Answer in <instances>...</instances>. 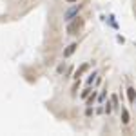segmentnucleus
<instances>
[{
	"mask_svg": "<svg viewBox=\"0 0 136 136\" xmlns=\"http://www.w3.org/2000/svg\"><path fill=\"white\" fill-rule=\"evenodd\" d=\"M129 120H131V116H129V111L127 109H122V123H129Z\"/></svg>",
	"mask_w": 136,
	"mask_h": 136,
	"instance_id": "nucleus-6",
	"label": "nucleus"
},
{
	"mask_svg": "<svg viewBox=\"0 0 136 136\" xmlns=\"http://www.w3.org/2000/svg\"><path fill=\"white\" fill-rule=\"evenodd\" d=\"M111 103H112V109H118V107H120V102H118V96H116V94L111 96Z\"/></svg>",
	"mask_w": 136,
	"mask_h": 136,
	"instance_id": "nucleus-8",
	"label": "nucleus"
},
{
	"mask_svg": "<svg viewBox=\"0 0 136 136\" xmlns=\"http://www.w3.org/2000/svg\"><path fill=\"white\" fill-rule=\"evenodd\" d=\"M85 100H87V105H93L96 100H98V94L94 93V91H93V94H89L87 98H85Z\"/></svg>",
	"mask_w": 136,
	"mask_h": 136,
	"instance_id": "nucleus-7",
	"label": "nucleus"
},
{
	"mask_svg": "<svg viewBox=\"0 0 136 136\" xmlns=\"http://www.w3.org/2000/svg\"><path fill=\"white\" fill-rule=\"evenodd\" d=\"M116 40H118V42H120V44H123V42H125V40H123V36H120V35H118V36H116Z\"/></svg>",
	"mask_w": 136,
	"mask_h": 136,
	"instance_id": "nucleus-12",
	"label": "nucleus"
},
{
	"mask_svg": "<svg viewBox=\"0 0 136 136\" xmlns=\"http://www.w3.org/2000/svg\"><path fill=\"white\" fill-rule=\"evenodd\" d=\"M96 76H98L96 73H93V74H91V76L87 78V85H91V84H93V82H96Z\"/></svg>",
	"mask_w": 136,
	"mask_h": 136,
	"instance_id": "nucleus-10",
	"label": "nucleus"
},
{
	"mask_svg": "<svg viewBox=\"0 0 136 136\" xmlns=\"http://www.w3.org/2000/svg\"><path fill=\"white\" fill-rule=\"evenodd\" d=\"M91 91H93V89H91V85H89L85 91H82V94H80V96H82V98H87V96L91 94Z\"/></svg>",
	"mask_w": 136,
	"mask_h": 136,
	"instance_id": "nucleus-11",
	"label": "nucleus"
},
{
	"mask_svg": "<svg viewBox=\"0 0 136 136\" xmlns=\"http://www.w3.org/2000/svg\"><path fill=\"white\" fill-rule=\"evenodd\" d=\"M127 98H129V102H131V103H134V100H136V91H134L132 87L127 89Z\"/></svg>",
	"mask_w": 136,
	"mask_h": 136,
	"instance_id": "nucleus-5",
	"label": "nucleus"
},
{
	"mask_svg": "<svg viewBox=\"0 0 136 136\" xmlns=\"http://www.w3.org/2000/svg\"><path fill=\"white\" fill-rule=\"evenodd\" d=\"M111 111H112V103H111V102L107 100V102H105V103H103V112H107V114H109V112H111Z\"/></svg>",
	"mask_w": 136,
	"mask_h": 136,
	"instance_id": "nucleus-9",
	"label": "nucleus"
},
{
	"mask_svg": "<svg viewBox=\"0 0 136 136\" xmlns=\"http://www.w3.org/2000/svg\"><path fill=\"white\" fill-rule=\"evenodd\" d=\"M82 26H84V22H82L80 18H73L69 22V26H67V33H69V35H78Z\"/></svg>",
	"mask_w": 136,
	"mask_h": 136,
	"instance_id": "nucleus-2",
	"label": "nucleus"
},
{
	"mask_svg": "<svg viewBox=\"0 0 136 136\" xmlns=\"http://www.w3.org/2000/svg\"><path fill=\"white\" fill-rule=\"evenodd\" d=\"M76 47H78V44H71V45H69V47H67V49L64 51V56H65V58H69V56L73 55V53H74V51H76Z\"/></svg>",
	"mask_w": 136,
	"mask_h": 136,
	"instance_id": "nucleus-3",
	"label": "nucleus"
},
{
	"mask_svg": "<svg viewBox=\"0 0 136 136\" xmlns=\"http://www.w3.org/2000/svg\"><path fill=\"white\" fill-rule=\"evenodd\" d=\"M89 69V64H84V65H80V69L76 71V73H74V80H78L80 76H82V74H84L85 71Z\"/></svg>",
	"mask_w": 136,
	"mask_h": 136,
	"instance_id": "nucleus-4",
	"label": "nucleus"
},
{
	"mask_svg": "<svg viewBox=\"0 0 136 136\" xmlns=\"http://www.w3.org/2000/svg\"><path fill=\"white\" fill-rule=\"evenodd\" d=\"M67 2H69V4H73V2H78V0H67Z\"/></svg>",
	"mask_w": 136,
	"mask_h": 136,
	"instance_id": "nucleus-13",
	"label": "nucleus"
},
{
	"mask_svg": "<svg viewBox=\"0 0 136 136\" xmlns=\"http://www.w3.org/2000/svg\"><path fill=\"white\" fill-rule=\"evenodd\" d=\"M134 103H136V100H134Z\"/></svg>",
	"mask_w": 136,
	"mask_h": 136,
	"instance_id": "nucleus-14",
	"label": "nucleus"
},
{
	"mask_svg": "<svg viewBox=\"0 0 136 136\" xmlns=\"http://www.w3.org/2000/svg\"><path fill=\"white\" fill-rule=\"evenodd\" d=\"M80 9H82V4H74L73 7H69V9L64 13V20H65V22H71L73 18H76Z\"/></svg>",
	"mask_w": 136,
	"mask_h": 136,
	"instance_id": "nucleus-1",
	"label": "nucleus"
}]
</instances>
